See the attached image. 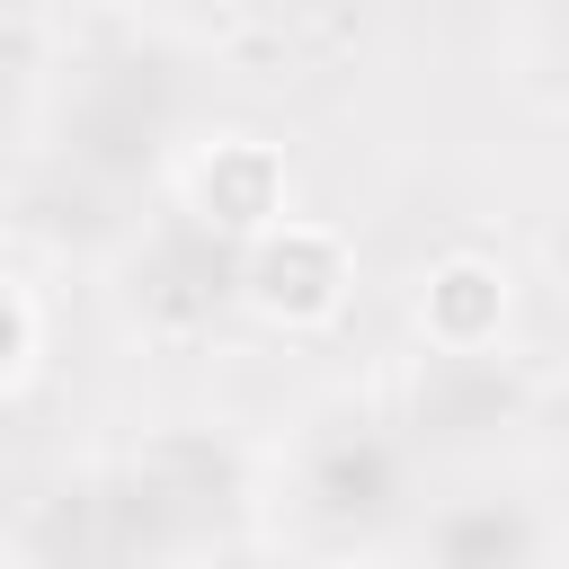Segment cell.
<instances>
[{
  "instance_id": "cell-1",
  "label": "cell",
  "mask_w": 569,
  "mask_h": 569,
  "mask_svg": "<svg viewBox=\"0 0 569 569\" xmlns=\"http://www.w3.org/2000/svg\"><path fill=\"white\" fill-rule=\"evenodd\" d=\"M347 240L329 222H276L267 240L240 249V302L284 320V329H320L347 302Z\"/></svg>"
},
{
  "instance_id": "cell-5",
  "label": "cell",
  "mask_w": 569,
  "mask_h": 569,
  "mask_svg": "<svg viewBox=\"0 0 569 569\" xmlns=\"http://www.w3.org/2000/svg\"><path fill=\"white\" fill-rule=\"evenodd\" d=\"M0 311H9V356H0V382L18 391V382L36 373V293H27V284H9V293H0Z\"/></svg>"
},
{
  "instance_id": "cell-2",
  "label": "cell",
  "mask_w": 569,
  "mask_h": 569,
  "mask_svg": "<svg viewBox=\"0 0 569 569\" xmlns=\"http://www.w3.org/2000/svg\"><path fill=\"white\" fill-rule=\"evenodd\" d=\"M187 204H196L213 231H231L240 249L267 240L276 222H293V213H284V151L258 142V133H222V142L187 169Z\"/></svg>"
},
{
  "instance_id": "cell-3",
  "label": "cell",
  "mask_w": 569,
  "mask_h": 569,
  "mask_svg": "<svg viewBox=\"0 0 569 569\" xmlns=\"http://www.w3.org/2000/svg\"><path fill=\"white\" fill-rule=\"evenodd\" d=\"M418 329L445 347V356H471L507 329V276L489 258H445L427 267V293H418Z\"/></svg>"
},
{
  "instance_id": "cell-4",
  "label": "cell",
  "mask_w": 569,
  "mask_h": 569,
  "mask_svg": "<svg viewBox=\"0 0 569 569\" xmlns=\"http://www.w3.org/2000/svg\"><path fill=\"white\" fill-rule=\"evenodd\" d=\"M320 507H329V516H382V507H391V453H382V445L329 453V462H320Z\"/></svg>"
}]
</instances>
